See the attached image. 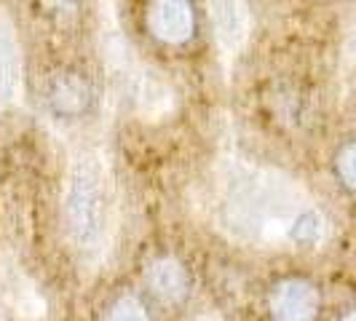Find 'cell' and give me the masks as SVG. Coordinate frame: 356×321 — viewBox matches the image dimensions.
I'll return each mask as SVG.
<instances>
[{"instance_id": "cell-10", "label": "cell", "mask_w": 356, "mask_h": 321, "mask_svg": "<svg viewBox=\"0 0 356 321\" xmlns=\"http://www.w3.org/2000/svg\"><path fill=\"white\" fill-rule=\"evenodd\" d=\"M147 284L163 303H179L188 295V273L175 257H161L147 270Z\"/></svg>"}, {"instance_id": "cell-15", "label": "cell", "mask_w": 356, "mask_h": 321, "mask_svg": "<svg viewBox=\"0 0 356 321\" xmlns=\"http://www.w3.org/2000/svg\"><path fill=\"white\" fill-rule=\"evenodd\" d=\"M343 321H356V311H351V313H348V316H346Z\"/></svg>"}, {"instance_id": "cell-12", "label": "cell", "mask_w": 356, "mask_h": 321, "mask_svg": "<svg viewBox=\"0 0 356 321\" xmlns=\"http://www.w3.org/2000/svg\"><path fill=\"white\" fill-rule=\"evenodd\" d=\"M335 169H338L340 182L356 193V142H348L340 147L338 158H335Z\"/></svg>"}, {"instance_id": "cell-2", "label": "cell", "mask_w": 356, "mask_h": 321, "mask_svg": "<svg viewBox=\"0 0 356 321\" xmlns=\"http://www.w3.org/2000/svg\"><path fill=\"white\" fill-rule=\"evenodd\" d=\"M62 212L75 254L97 265L107 254L115 231V185L99 150H81L70 158Z\"/></svg>"}, {"instance_id": "cell-11", "label": "cell", "mask_w": 356, "mask_h": 321, "mask_svg": "<svg viewBox=\"0 0 356 321\" xmlns=\"http://www.w3.org/2000/svg\"><path fill=\"white\" fill-rule=\"evenodd\" d=\"M107 321H147V311H145L140 297L124 295V297H118L113 303L110 313H107Z\"/></svg>"}, {"instance_id": "cell-1", "label": "cell", "mask_w": 356, "mask_h": 321, "mask_svg": "<svg viewBox=\"0 0 356 321\" xmlns=\"http://www.w3.org/2000/svg\"><path fill=\"white\" fill-rule=\"evenodd\" d=\"M212 217L228 238L250 247L319 249L330 233L324 212L300 182L238 158L217 166Z\"/></svg>"}, {"instance_id": "cell-3", "label": "cell", "mask_w": 356, "mask_h": 321, "mask_svg": "<svg viewBox=\"0 0 356 321\" xmlns=\"http://www.w3.org/2000/svg\"><path fill=\"white\" fill-rule=\"evenodd\" d=\"M91 83L78 70H56L46 83V107L54 121L75 124L91 107Z\"/></svg>"}, {"instance_id": "cell-4", "label": "cell", "mask_w": 356, "mask_h": 321, "mask_svg": "<svg viewBox=\"0 0 356 321\" xmlns=\"http://www.w3.org/2000/svg\"><path fill=\"white\" fill-rule=\"evenodd\" d=\"M0 292H3L6 303L14 308V313L19 319H43L46 303H43L35 284L27 279V273L22 270L19 260L11 252H0Z\"/></svg>"}, {"instance_id": "cell-8", "label": "cell", "mask_w": 356, "mask_h": 321, "mask_svg": "<svg viewBox=\"0 0 356 321\" xmlns=\"http://www.w3.org/2000/svg\"><path fill=\"white\" fill-rule=\"evenodd\" d=\"M129 91L137 113L147 121H159L163 118L172 105H175V91L172 86L150 67H134L129 70Z\"/></svg>"}, {"instance_id": "cell-5", "label": "cell", "mask_w": 356, "mask_h": 321, "mask_svg": "<svg viewBox=\"0 0 356 321\" xmlns=\"http://www.w3.org/2000/svg\"><path fill=\"white\" fill-rule=\"evenodd\" d=\"M319 305V289L305 279H284L270 292L273 321H316Z\"/></svg>"}, {"instance_id": "cell-9", "label": "cell", "mask_w": 356, "mask_h": 321, "mask_svg": "<svg viewBox=\"0 0 356 321\" xmlns=\"http://www.w3.org/2000/svg\"><path fill=\"white\" fill-rule=\"evenodd\" d=\"M147 24L159 40L177 46L193 35V8L188 0H153Z\"/></svg>"}, {"instance_id": "cell-13", "label": "cell", "mask_w": 356, "mask_h": 321, "mask_svg": "<svg viewBox=\"0 0 356 321\" xmlns=\"http://www.w3.org/2000/svg\"><path fill=\"white\" fill-rule=\"evenodd\" d=\"M43 6H46L51 14H56V17L70 19V17H75L81 0H43Z\"/></svg>"}, {"instance_id": "cell-7", "label": "cell", "mask_w": 356, "mask_h": 321, "mask_svg": "<svg viewBox=\"0 0 356 321\" xmlns=\"http://www.w3.org/2000/svg\"><path fill=\"white\" fill-rule=\"evenodd\" d=\"M24 75H22V46L14 22L0 11V107H17L22 102Z\"/></svg>"}, {"instance_id": "cell-6", "label": "cell", "mask_w": 356, "mask_h": 321, "mask_svg": "<svg viewBox=\"0 0 356 321\" xmlns=\"http://www.w3.org/2000/svg\"><path fill=\"white\" fill-rule=\"evenodd\" d=\"M209 14L214 22L217 46L225 62H231L250 40V8L244 0H209Z\"/></svg>"}, {"instance_id": "cell-16", "label": "cell", "mask_w": 356, "mask_h": 321, "mask_svg": "<svg viewBox=\"0 0 356 321\" xmlns=\"http://www.w3.org/2000/svg\"><path fill=\"white\" fill-rule=\"evenodd\" d=\"M201 321H220V319H217V316H204Z\"/></svg>"}, {"instance_id": "cell-14", "label": "cell", "mask_w": 356, "mask_h": 321, "mask_svg": "<svg viewBox=\"0 0 356 321\" xmlns=\"http://www.w3.org/2000/svg\"><path fill=\"white\" fill-rule=\"evenodd\" d=\"M346 51L351 54V56H356V19L354 24L348 27V35H346Z\"/></svg>"}]
</instances>
